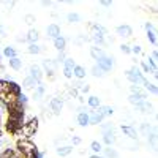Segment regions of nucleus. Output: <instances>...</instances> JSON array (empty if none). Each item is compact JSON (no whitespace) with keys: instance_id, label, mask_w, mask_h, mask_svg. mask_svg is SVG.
I'll return each mask as SVG.
<instances>
[{"instance_id":"obj_1","label":"nucleus","mask_w":158,"mask_h":158,"mask_svg":"<svg viewBox=\"0 0 158 158\" xmlns=\"http://www.w3.org/2000/svg\"><path fill=\"white\" fill-rule=\"evenodd\" d=\"M125 76H127V79H130V81H131L134 86H138L139 82H142V84H145V82H147V81H145V78L142 76L141 73H139L138 67H133V68L130 70V71H127V74H125Z\"/></svg>"},{"instance_id":"obj_2","label":"nucleus","mask_w":158,"mask_h":158,"mask_svg":"<svg viewBox=\"0 0 158 158\" xmlns=\"http://www.w3.org/2000/svg\"><path fill=\"white\" fill-rule=\"evenodd\" d=\"M29 73H30V78H33V79L40 84V82H41V78H43V73H41V68L38 67V65H30Z\"/></svg>"},{"instance_id":"obj_3","label":"nucleus","mask_w":158,"mask_h":158,"mask_svg":"<svg viewBox=\"0 0 158 158\" xmlns=\"http://www.w3.org/2000/svg\"><path fill=\"white\" fill-rule=\"evenodd\" d=\"M112 65H114V63H112V60H111L109 57H103V59L98 60V68L103 71V73H105V71H109L111 68H112Z\"/></svg>"},{"instance_id":"obj_4","label":"nucleus","mask_w":158,"mask_h":158,"mask_svg":"<svg viewBox=\"0 0 158 158\" xmlns=\"http://www.w3.org/2000/svg\"><path fill=\"white\" fill-rule=\"evenodd\" d=\"M46 33H48V36H51L52 40H55L60 36V27L57 24H51V25H48V29H46Z\"/></svg>"},{"instance_id":"obj_5","label":"nucleus","mask_w":158,"mask_h":158,"mask_svg":"<svg viewBox=\"0 0 158 158\" xmlns=\"http://www.w3.org/2000/svg\"><path fill=\"white\" fill-rule=\"evenodd\" d=\"M62 106H63V101H62L60 98H52V100H51V109H52V112H54L55 116L60 114Z\"/></svg>"},{"instance_id":"obj_6","label":"nucleus","mask_w":158,"mask_h":158,"mask_svg":"<svg viewBox=\"0 0 158 158\" xmlns=\"http://www.w3.org/2000/svg\"><path fill=\"white\" fill-rule=\"evenodd\" d=\"M103 119H105V117L101 116V114H98L97 111H90V116H89V123H94V125H97V123H100Z\"/></svg>"},{"instance_id":"obj_7","label":"nucleus","mask_w":158,"mask_h":158,"mask_svg":"<svg viewBox=\"0 0 158 158\" xmlns=\"http://www.w3.org/2000/svg\"><path fill=\"white\" fill-rule=\"evenodd\" d=\"M116 32L120 36H131V33H133V30H131V27H130V25H119Z\"/></svg>"},{"instance_id":"obj_8","label":"nucleus","mask_w":158,"mask_h":158,"mask_svg":"<svg viewBox=\"0 0 158 158\" xmlns=\"http://www.w3.org/2000/svg\"><path fill=\"white\" fill-rule=\"evenodd\" d=\"M103 134H105V136H103V141H105L108 145H111V144L116 142V133H114V130L106 131V133H103Z\"/></svg>"},{"instance_id":"obj_9","label":"nucleus","mask_w":158,"mask_h":158,"mask_svg":"<svg viewBox=\"0 0 158 158\" xmlns=\"http://www.w3.org/2000/svg\"><path fill=\"white\" fill-rule=\"evenodd\" d=\"M43 67H44V70L48 71L51 74V78H52V73L55 71V67H57V65H55V60H44Z\"/></svg>"},{"instance_id":"obj_10","label":"nucleus","mask_w":158,"mask_h":158,"mask_svg":"<svg viewBox=\"0 0 158 158\" xmlns=\"http://www.w3.org/2000/svg\"><path fill=\"white\" fill-rule=\"evenodd\" d=\"M90 55H92V57H94L95 60H100V59L106 57V54L101 51L100 48H92V49H90Z\"/></svg>"},{"instance_id":"obj_11","label":"nucleus","mask_w":158,"mask_h":158,"mask_svg":"<svg viewBox=\"0 0 158 158\" xmlns=\"http://www.w3.org/2000/svg\"><path fill=\"white\" fill-rule=\"evenodd\" d=\"M65 44H67V40L62 38V36H59V38H55L54 40V46H55V49H59L60 52L65 51Z\"/></svg>"},{"instance_id":"obj_12","label":"nucleus","mask_w":158,"mask_h":158,"mask_svg":"<svg viewBox=\"0 0 158 158\" xmlns=\"http://www.w3.org/2000/svg\"><path fill=\"white\" fill-rule=\"evenodd\" d=\"M71 150H73L71 145H62V147L57 149V155H60V156H68V155L71 153Z\"/></svg>"},{"instance_id":"obj_13","label":"nucleus","mask_w":158,"mask_h":158,"mask_svg":"<svg viewBox=\"0 0 158 158\" xmlns=\"http://www.w3.org/2000/svg\"><path fill=\"white\" fill-rule=\"evenodd\" d=\"M27 41H30V44H33V43H36L38 41V38H40V35H38V30H30L29 33H27Z\"/></svg>"},{"instance_id":"obj_14","label":"nucleus","mask_w":158,"mask_h":158,"mask_svg":"<svg viewBox=\"0 0 158 158\" xmlns=\"http://www.w3.org/2000/svg\"><path fill=\"white\" fill-rule=\"evenodd\" d=\"M78 123H79L81 127L89 125V114H87V112H79V114H78Z\"/></svg>"},{"instance_id":"obj_15","label":"nucleus","mask_w":158,"mask_h":158,"mask_svg":"<svg viewBox=\"0 0 158 158\" xmlns=\"http://www.w3.org/2000/svg\"><path fill=\"white\" fill-rule=\"evenodd\" d=\"M97 112H98V114H101L103 117H106V116H111V114L114 112V111H112V108H109V106H98Z\"/></svg>"},{"instance_id":"obj_16","label":"nucleus","mask_w":158,"mask_h":158,"mask_svg":"<svg viewBox=\"0 0 158 158\" xmlns=\"http://www.w3.org/2000/svg\"><path fill=\"white\" fill-rule=\"evenodd\" d=\"M22 86L25 87V89H33V87H36V86H38V82H36L33 78H25L24 79V82H22Z\"/></svg>"},{"instance_id":"obj_17","label":"nucleus","mask_w":158,"mask_h":158,"mask_svg":"<svg viewBox=\"0 0 158 158\" xmlns=\"http://www.w3.org/2000/svg\"><path fill=\"white\" fill-rule=\"evenodd\" d=\"M122 131L125 134H128L130 139H136V130L133 127H122Z\"/></svg>"},{"instance_id":"obj_18","label":"nucleus","mask_w":158,"mask_h":158,"mask_svg":"<svg viewBox=\"0 0 158 158\" xmlns=\"http://www.w3.org/2000/svg\"><path fill=\"white\" fill-rule=\"evenodd\" d=\"M73 74H74L78 79H82V78L86 76V70L82 68V67H78V65H76V67H74V70H73Z\"/></svg>"},{"instance_id":"obj_19","label":"nucleus","mask_w":158,"mask_h":158,"mask_svg":"<svg viewBox=\"0 0 158 158\" xmlns=\"http://www.w3.org/2000/svg\"><path fill=\"white\" fill-rule=\"evenodd\" d=\"M10 67L13 68V70H21V67H22V62L17 59V57H14V59H10Z\"/></svg>"},{"instance_id":"obj_20","label":"nucleus","mask_w":158,"mask_h":158,"mask_svg":"<svg viewBox=\"0 0 158 158\" xmlns=\"http://www.w3.org/2000/svg\"><path fill=\"white\" fill-rule=\"evenodd\" d=\"M136 109H138V111H141V112H147V111L150 109V105H149L147 101H141V103H138V105H136Z\"/></svg>"},{"instance_id":"obj_21","label":"nucleus","mask_w":158,"mask_h":158,"mask_svg":"<svg viewBox=\"0 0 158 158\" xmlns=\"http://www.w3.org/2000/svg\"><path fill=\"white\" fill-rule=\"evenodd\" d=\"M67 19H68V22H79L81 21V16L78 13H70L67 16Z\"/></svg>"},{"instance_id":"obj_22","label":"nucleus","mask_w":158,"mask_h":158,"mask_svg":"<svg viewBox=\"0 0 158 158\" xmlns=\"http://www.w3.org/2000/svg\"><path fill=\"white\" fill-rule=\"evenodd\" d=\"M40 52H41V48L36 43H33V44L29 46V54H40Z\"/></svg>"},{"instance_id":"obj_23","label":"nucleus","mask_w":158,"mask_h":158,"mask_svg":"<svg viewBox=\"0 0 158 158\" xmlns=\"http://www.w3.org/2000/svg\"><path fill=\"white\" fill-rule=\"evenodd\" d=\"M3 52H5V55H6L8 59H14V57H16V51H14L13 48H10V46H8V48H5Z\"/></svg>"},{"instance_id":"obj_24","label":"nucleus","mask_w":158,"mask_h":158,"mask_svg":"<svg viewBox=\"0 0 158 158\" xmlns=\"http://www.w3.org/2000/svg\"><path fill=\"white\" fill-rule=\"evenodd\" d=\"M14 156V152H13V149H5V152L3 153H0V158H13Z\"/></svg>"},{"instance_id":"obj_25","label":"nucleus","mask_w":158,"mask_h":158,"mask_svg":"<svg viewBox=\"0 0 158 158\" xmlns=\"http://www.w3.org/2000/svg\"><path fill=\"white\" fill-rule=\"evenodd\" d=\"M89 106H90V108H98V106H100V98L90 97V98H89Z\"/></svg>"},{"instance_id":"obj_26","label":"nucleus","mask_w":158,"mask_h":158,"mask_svg":"<svg viewBox=\"0 0 158 158\" xmlns=\"http://www.w3.org/2000/svg\"><path fill=\"white\" fill-rule=\"evenodd\" d=\"M156 59H158V54H156V51H153L150 55V63H152V68H155V70H156Z\"/></svg>"},{"instance_id":"obj_27","label":"nucleus","mask_w":158,"mask_h":158,"mask_svg":"<svg viewBox=\"0 0 158 158\" xmlns=\"http://www.w3.org/2000/svg\"><path fill=\"white\" fill-rule=\"evenodd\" d=\"M90 149H92V150H94V152H101V144L100 142H97V141H94V142H92L90 144Z\"/></svg>"},{"instance_id":"obj_28","label":"nucleus","mask_w":158,"mask_h":158,"mask_svg":"<svg viewBox=\"0 0 158 158\" xmlns=\"http://www.w3.org/2000/svg\"><path fill=\"white\" fill-rule=\"evenodd\" d=\"M63 62H65V68L74 70V67H76V65H74V60H71V59H65Z\"/></svg>"},{"instance_id":"obj_29","label":"nucleus","mask_w":158,"mask_h":158,"mask_svg":"<svg viewBox=\"0 0 158 158\" xmlns=\"http://www.w3.org/2000/svg\"><path fill=\"white\" fill-rule=\"evenodd\" d=\"M92 74H94V76H95V78H101V76H103V74H105V73H103V71H101V70H100L98 67H94V68H92Z\"/></svg>"},{"instance_id":"obj_30","label":"nucleus","mask_w":158,"mask_h":158,"mask_svg":"<svg viewBox=\"0 0 158 158\" xmlns=\"http://www.w3.org/2000/svg\"><path fill=\"white\" fill-rule=\"evenodd\" d=\"M147 36H149V40H150L153 44H156V36H155V32H152V30H147Z\"/></svg>"},{"instance_id":"obj_31","label":"nucleus","mask_w":158,"mask_h":158,"mask_svg":"<svg viewBox=\"0 0 158 158\" xmlns=\"http://www.w3.org/2000/svg\"><path fill=\"white\" fill-rule=\"evenodd\" d=\"M106 155L109 158H119V153L114 150V149H109V150H106Z\"/></svg>"},{"instance_id":"obj_32","label":"nucleus","mask_w":158,"mask_h":158,"mask_svg":"<svg viewBox=\"0 0 158 158\" xmlns=\"http://www.w3.org/2000/svg\"><path fill=\"white\" fill-rule=\"evenodd\" d=\"M141 131H142L144 134H149V131H150V127H149L147 122H144V123L141 125Z\"/></svg>"},{"instance_id":"obj_33","label":"nucleus","mask_w":158,"mask_h":158,"mask_svg":"<svg viewBox=\"0 0 158 158\" xmlns=\"http://www.w3.org/2000/svg\"><path fill=\"white\" fill-rule=\"evenodd\" d=\"M24 21L29 24V25H32L33 22H35V16H32V14H27L25 17H24Z\"/></svg>"},{"instance_id":"obj_34","label":"nucleus","mask_w":158,"mask_h":158,"mask_svg":"<svg viewBox=\"0 0 158 158\" xmlns=\"http://www.w3.org/2000/svg\"><path fill=\"white\" fill-rule=\"evenodd\" d=\"M111 130H114V128H112V125H111V123L101 125V131H103V133H106V131H111Z\"/></svg>"},{"instance_id":"obj_35","label":"nucleus","mask_w":158,"mask_h":158,"mask_svg":"<svg viewBox=\"0 0 158 158\" xmlns=\"http://www.w3.org/2000/svg\"><path fill=\"white\" fill-rule=\"evenodd\" d=\"M144 86H145V89H147V90H150V92H153V94H156V87H155L153 84H149V82H145Z\"/></svg>"},{"instance_id":"obj_36","label":"nucleus","mask_w":158,"mask_h":158,"mask_svg":"<svg viewBox=\"0 0 158 158\" xmlns=\"http://www.w3.org/2000/svg\"><path fill=\"white\" fill-rule=\"evenodd\" d=\"M63 74H65L67 78H71V76H73V70H70V68H65V70H63Z\"/></svg>"},{"instance_id":"obj_37","label":"nucleus","mask_w":158,"mask_h":158,"mask_svg":"<svg viewBox=\"0 0 158 158\" xmlns=\"http://www.w3.org/2000/svg\"><path fill=\"white\" fill-rule=\"evenodd\" d=\"M120 49H122V52H125V54H130V52H131V49H130L127 44H122V46H120Z\"/></svg>"},{"instance_id":"obj_38","label":"nucleus","mask_w":158,"mask_h":158,"mask_svg":"<svg viewBox=\"0 0 158 158\" xmlns=\"http://www.w3.org/2000/svg\"><path fill=\"white\" fill-rule=\"evenodd\" d=\"M17 101H19V103H27V97L25 95H19L17 97Z\"/></svg>"},{"instance_id":"obj_39","label":"nucleus","mask_w":158,"mask_h":158,"mask_svg":"<svg viewBox=\"0 0 158 158\" xmlns=\"http://www.w3.org/2000/svg\"><path fill=\"white\" fill-rule=\"evenodd\" d=\"M131 52H134V54H141V46H134V48L131 49Z\"/></svg>"},{"instance_id":"obj_40","label":"nucleus","mask_w":158,"mask_h":158,"mask_svg":"<svg viewBox=\"0 0 158 158\" xmlns=\"http://www.w3.org/2000/svg\"><path fill=\"white\" fill-rule=\"evenodd\" d=\"M5 35H6V29L3 25H0V36H5Z\"/></svg>"},{"instance_id":"obj_41","label":"nucleus","mask_w":158,"mask_h":158,"mask_svg":"<svg viewBox=\"0 0 158 158\" xmlns=\"http://www.w3.org/2000/svg\"><path fill=\"white\" fill-rule=\"evenodd\" d=\"M73 144H81V138H78V136H73Z\"/></svg>"},{"instance_id":"obj_42","label":"nucleus","mask_w":158,"mask_h":158,"mask_svg":"<svg viewBox=\"0 0 158 158\" xmlns=\"http://www.w3.org/2000/svg\"><path fill=\"white\" fill-rule=\"evenodd\" d=\"M57 60H62V62L65 60V54H63V52H60V54H59V57H57Z\"/></svg>"},{"instance_id":"obj_43","label":"nucleus","mask_w":158,"mask_h":158,"mask_svg":"<svg viewBox=\"0 0 158 158\" xmlns=\"http://www.w3.org/2000/svg\"><path fill=\"white\" fill-rule=\"evenodd\" d=\"M16 40H17V41H19V43H21V41H27V38H25V36H17V38H16Z\"/></svg>"},{"instance_id":"obj_44","label":"nucleus","mask_w":158,"mask_h":158,"mask_svg":"<svg viewBox=\"0 0 158 158\" xmlns=\"http://www.w3.org/2000/svg\"><path fill=\"white\" fill-rule=\"evenodd\" d=\"M101 5H103V6H111L112 2H101Z\"/></svg>"},{"instance_id":"obj_45","label":"nucleus","mask_w":158,"mask_h":158,"mask_svg":"<svg viewBox=\"0 0 158 158\" xmlns=\"http://www.w3.org/2000/svg\"><path fill=\"white\" fill-rule=\"evenodd\" d=\"M81 90L82 92H89V86H81Z\"/></svg>"},{"instance_id":"obj_46","label":"nucleus","mask_w":158,"mask_h":158,"mask_svg":"<svg viewBox=\"0 0 158 158\" xmlns=\"http://www.w3.org/2000/svg\"><path fill=\"white\" fill-rule=\"evenodd\" d=\"M92 158H103V156H98V155H94V156H92Z\"/></svg>"}]
</instances>
